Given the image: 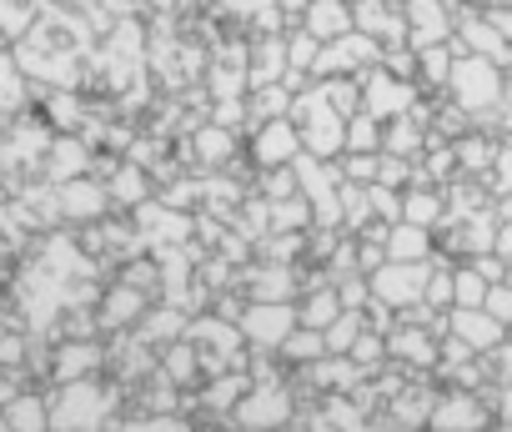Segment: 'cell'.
Masks as SVG:
<instances>
[{"label":"cell","instance_id":"1","mask_svg":"<svg viewBox=\"0 0 512 432\" xmlns=\"http://www.w3.org/2000/svg\"><path fill=\"white\" fill-rule=\"evenodd\" d=\"M447 81H452V91H457V101H462L467 111H482V106L502 101V76H497V66L482 61V56H457L452 71H447Z\"/></svg>","mask_w":512,"mask_h":432},{"label":"cell","instance_id":"2","mask_svg":"<svg viewBox=\"0 0 512 432\" xmlns=\"http://www.w3.org/2000/svg\"><path fill=\"white\" fill-rule=\"evenodd\" d=\"M372 292H377L387 307H412V302H422V292H427V267H422V262H387V267L372 277Z\"/></svg>","mask_w":512,"mask_h":432},{"label":"cell","instance_id":"3","mask_svg":"<svg viewBox=\"0 0 512 432\" xmlns=\"http://www.w3.org/2000/svg\"><path fill=\"white\" fill-rule=\"evenodd\" d=\"M507 327H497L482 307H452V337L467 347V352H492L502 342Z\"/></svg>","mask_w":512,"mask_h":432},{"label":"cell","instance_id":"4","mask_svg":"<svg viewBox=\"0 0 512 432\" xmlns=\"http://www.w3.org/2000/svg\"><path fill=\"white\" fill-rule=\"evenodd\" d=\"M407 26H412V46H417V51H427V46H437V41L447 36V16H442L437 0H412Z\"/></svg>","mask_w":512,"mask_h":432},{"label":"cell","instance_id":"5","mask_svg":"<svg viewBox=\"0 0 512 432\" xmlns=\"http://www.w3.org/2000/svg\"><path fill=\"white\" fill-rule=\"evenodd\" d=\"M437 432H477L482 427V407L472 397H447L437 412H432Z\"/></svg>","mask_w":512,"mask_h":432},{"label":"cell","instance_id":"6","mask_svg":"<svg viewBox=\"0 0 512 432\" xmlns=\"http://www.w3.org/2000/svg\"><path fill=\"white\" fill-rule=\"evenodd\" d=\"M407 86L402 81H392V76H377L372 86H367V116L377 121V116H397V111H407Z\"/></svg>","mask_w":512,"mask_h":432},{"label":"cell","instance_id":"7","mask_svg":"<svg viewBox=\"0 0 512 432\" xmlns=\"http://www.w3.org/2000/svg\"><path fill=\"white\" fill-rule=\"evenodd\" d=\"M377 56V41H367V36H342L337 46H332V56H322V71H352V66H367Z\"/></svg>","mask_w":512,"mask_h":432},{"label":"cell","instance_id":"8","mask_svg":"<svg viewBox=\"0 0 512 432\" xmlns=\"http://www.w3.org/2000/svg\"><path fill=\"white\" fill-rule=\"evenodd\" d=\"M357 26H362V36L367 41H397L402 36V21L397 16H387V6H382V0H362V6H357Z\"/></svg>","mask_w":512,"mask_h":432},{"label":"cell","instance_id":"9","mask_svg":"<svg viewBox=\"0 0 512 432\" xmlns=\"http://www.w3.org/2000/svg\"><path fill=\"white\" fill-rule=\"evenodd\" d=\"M462 31H467V46H472L482 61H492V56L502 61V56H507V41L487 26V16H467V21H462Z\"/></svg>","mask_w":512,"mask_h":432},{"label":"cell","instance_id":"10","mask_svg":"<svg viewBox=\"0 0 512 432\" xmlns=\"http://www.w3.org/2000/svg\"><path fill=\"white\" fill-rule=\"evenodd\" d=\"M387 257H392V262H422V257H427V227L402 222V227L392 232V242H387Z\"/></svg>","mask_w":512,"mask_h":432},{"label":"cell","instance_id":"11","mask_svg":"<svg viewBox=\"0 0 512 432\" xmlns=\"http://www.w3.org/2000/svg\"><path fill=\"white\" fill-rule=\"evenodd\" d=\"M347 6L342 0H317V11H312V31L317 36H347Z\"/></svg>","mask_w":512,"mask_h":432},{"label":"cell","instance_id":"12","mask_svg":"<svg viewBox=\"0 0 512 432\" xmlns=\"http://www.w3.org/2000/svg\"><path fill=\"white\" fill-rule=\"evenodd\" d=\"M337 131H342V126H337V116H332V106L322 101V106H317V116H312V136H307V141H312V151H317V156H327V151H332V146L342 141Z\"/></svg>","mask_w":512,"mask_h":432},{"label":"cell","instance_id":"13","mask_svg":"<svg viewBox=\"0 0 512 432\" xmlns=\"http://www.w3.org/2000/svg\"><path fill=\"white\" fill-rule=\"evenodd\" d=\"M482 297H487V282L472 267L452 272V307H482Z\"/></svg>","mask_w":512,"mask_h":432},{"label":"cell","instance_id":"14","mask_svg":"<svg viewBox=\"0 0 512 432\" xmlns=\"http://www.w3.org/2000/svg\"><path fill=\"white\" fill-rule=\"evenodd\" d=\"M482 312H487L497 327H512V282H492L487 297H482Z\"/></svg>","mask_w":512,"mask_h":432},{"label":"cell","instance_id":"15","mask_svg":"<svg viewBox=\"0 0 512 432\" xmlns=\"http://www.w3.org/2000/svg\"><path fill=\"white\" fill-rule=\"evenodd\" d=\"M437 211H442V201H437L432 191H417V196L402 201V216H407L412 227H432V222H437Z\"/></svg>","mask_w":512,"mask_h":432},{"label":"cell","instance_id":"16","mask_svg":"<svg viewBox=\"0 0 512 432\" xmlns=\"http://www.w3.org/2000/svg\"><path fill=\"white\" fill-rule=\"evenodd\" d=\"M392 352H397V357H412V362H432V357H437V347H432L427 332H397V337H392Z\"/></svg>","mask_w":512,"mask_h":432},{"label":"cell","instance_id":"17","mask_svg":"<svg viewBox=\"0 0 512 432\" xmlns=\"http://www.w3.org/2000/svg\"><path fill=\"white\" fill-rule=\"evenodd\" d=\"M422 71H427L432 81H447V71H452V56H447L442 46H427V51H422Z\"/></svg>","mask_w":512,"mask_h":432},{"label":"cell","instance_id":"18","mask_svg":"<svg viewBox=\"0 0 512 432\" xmlns=\"http://www.w3.org/2000/svg\"><path fill=\"white\" fill-rule=\"evenodd\" d=\"M492 186H497V191H512V146H502V151L492 156Z\"/></svg>","mask_w":512,"mask_h":432},{"label":"cell","instance_id":"19","mask_svg":"<svg viewBox=\"0 0 512 432\" xmlns=\"http://www.w3.org/2000/svg\"><path fill=\"white\" fill-rule=\"evenodd\" d=\"M492 257H497L502 267H512V216H507V222L492 232Z\"/></svg>","mask_w":512,"mask_h":432},{"label":"cell","instance_id":"20","mask_svg":"<svg viewBox=\"0 0 512 432\" xmlns=\"http://www.w3.org/2000/svg\"><path fill=\"white\" fill-rule=\"evenodd\" d=\"M287 136H292L287 126L267 131V141H262V156H267V161H272V156H287V151H292V141H287Z\"/></svg>","mask_w":512,"mask_h":432},{"label":"cell","instance_id":"21","mask_svg":"<svg viewBox=\"0 0 512 432\" xmlns=\"http://www.w3.org/2000/svg\"><path fill=\"white\" fill-rule=\"evenodd\" d=\"M352 146H362V151L377 146V126H372V116H362V121L352 126Z\"/></svg>","mask_w":512,"mask_h":432},{"label":"cell","instance_id":"22","mask_svg":"<svg viewBox=\"0 0 512 432\" xmlns=\"http://www.w3.org/2000/svg\"><path fill=\"white\" fill-rule=\"evenodd\" d=\"M352 327H357V322H352V317H342V322L332 327V347H347V342H352Z\"/></svg>","mask_w":512,"mask_h":432},{"label":"cell","instance_id":"23","mask_svg":"<svg viewBox=\"0 0 512 432\" xmlns=\"http://www.w3.org/2000/svg\"><path fill=\"white\" fill-rule=\"evenodd\" d=\"M251 327H256V332H272V312H262V317H251ZM277 327H287V312L277 317Z\"/></svg>","mask_w":512,"mask_h":432},{"label":"cell","instance_id":"24","mask_svg":"<svg viewBox=\"0 0 512 432\" xmlns=\"http://www.w3.org/2000/svg\"><path fill=\"white\" fill-rule=\"evenodd\" d=\"M502 417H507V427H512V392L502 397Z\"/></svg>","mask_w":512,"mask_h":432}]
</instances>
